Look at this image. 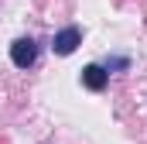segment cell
I'll use <instances>...</instances> for the list:
<instances>
[{"instance_id": "cell-1", "label": "cell", "mask_w": 147, "mask_h": 144, "mask_svg": "<svg viewBox=\"0 0 147 144\" xmlns=\"http://www.w3.org/2000/svg\"><path fill=\"white\" fill-rule=\"evenodd\" d=\"M10 62L17 65V69H31L38 62V41L31 35L28 38H17L14 45H10Z\"/></svg>"}, {"instance_id": "cell-3", "label": "cell", "mask_w": 147, "mask_h": 144, "mask_svg": "<svg viewBox=\"0 0 147 144\" xmlns=\"http://www.w3.org/2000/svg\"><path fill=\"white\" fill-rule=\"evenodd\" d=\"M106 82H110V72L103 69V62H92V65H86V69H82V86H86V89L103 93V89H106Z\"/></svg>"}, {"instance_id": "cell-2", "label": "cell", "mask_w": 147, "mask_h": 144, "mask_svg": "<svg viewBox=\"0 0 147 144\" xmlns=\"http://www.w3.org/2000/svg\"><path fill=\"white\" fill-rule=\"evenodd\" d=\"M82 45V28H75V24H69V28H62V31H55V38H51V52L55 55H72L75 48Z\"/></svg>"}, {"instance_id": "cell-4", "label": "cell", "mask_w": 147, "mask_h": 144, "mask_svg": "<svg viewBox=\"0 0 147 144\" xmlns=\"http://www.w3.org/2000/svg\"><path fill=\"white\" fill-rule=\"evenodd\" d=\"M103 69L106 72H123V69H130V58H127V55H106Z\"/></svg>"}]
</instances>
